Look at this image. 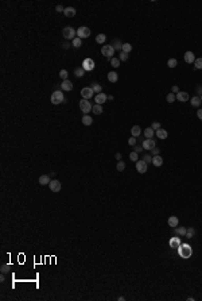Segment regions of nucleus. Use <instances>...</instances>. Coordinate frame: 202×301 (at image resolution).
<instances>
[{
  "label": "nucleus",
  "instance_id": "obj_1",
  "mask_svg": "<svg viewBox=\"0 0 202 301\" xmlns=\"http://www.w3.org/2000/svg\"><path fill=\"white\" fill-rule=\"evenodd\" d=\"M178 254H179V257L183 258V259H189V258L193 255L191 246L187 245V243H182V245L178 247Z\"/></svg>",
  "mask_w": 202,
  "mask_h": 301
},
{
  "label": "nucleus",
  "instance_id": "obj_2",
  "mask_svg": "<svg viewBox=\"0 0 202 301\" xmlns=\"http://www.w3.org/2000/svg\"><path fill=\"white\" fill-rule=\"evenodd\" d=\"M50 101H51V104H54V105H58V104H61V103L65 101V96H63L62 91H55V92H53L51 97H50Z\"/></svg>",
  "mask_w": 202,
  "mask_h": 301
},
{
  "label": "nucleus",
  "instance_id": "obj_3",
  "mask_svg": "<svg viewBox=\"0 0 202 301\" xmlns=\"http://www.w3.org/2000/svg\"><path fill=\"white\" fill-rule=\"evenodd\" d=\"M62 35L65 39H74V38H77V30H74L73 27H70V26H66V27H63L62 29Z\"/></svg>",
  "mask_w": 202,
  "mask_h": 301
},
{
  "label": "nucleus",
  "instance_id": "obj_4",
  "mask_svg": "<svg viewBox=\"0 0 202 301\" xmlns=\"http://www.w3.org/2000/svg\"><path fill=\"white\" fill-rule=\"evenodd\" d=\"M101 54H103L104 57H107V58H113V54H114V49L112 47V45H104L103 47H101Z\"/></svg>",
  "mask_w": 202,
  "mask_h": 301
},
{
  "label": "nucleus",
  "instance_id": "obj_5",
  "mask_svg": "<svg viewBox=\"0 0 202 301\" xmlns=\"http://www.w3.org/2000/svg\"><path fill=\"white\" fill-rule=\"evenodd\" d=\"M135 168H136V170H138V173L144 174V173H147L148 165H147L143 159H139V161H136V162H135Z\"/></svg>",
  "mask_w": 202,
  "mask_h": 301
},
{
  "label": "nucleus",
  "instance_id": "obj_6",
  "mask_svg": "<svg viewBox=\"0 0 202 301\" xmlns=\"http://www.w3.org/2000/svg\"><path fill=\"white\" fill-rule=\"evenodd\" d=\"M77 36L78 38H89L90 36V29L89 27H85V26H81L80 29H77Z\"/></svg>",
  "mask_w": 202,
  "mask_h": 301
},
{
  "label": "nucleus",
  "instance_id": "obj_7",
  "mask_svg": "<svg viewBox=\"0 0 202 301\" xmlns=\"http://www.w3.org/2000/svg\"><path fill=\"white\" fill-rule=\"evenodd\" d=\"M92 108H93V105L89 103V100H85V99H82V100L80 101V109H81V111H82L85 115H86L88 112H90V111H92Z\"/></svg>",
  "mask_w": 202,
  "mask_h": 301
},
{
  "label": "nucleus",
  "instance_id": "obj_8",
  "mask_svg": "<svg viewBox=\"0 0 202 301\" xmlns=\"http://www.w3.org/2000/svg\"><path fill=\"white\" fill-rule=\"evenodd\" d=\"M94 66H96V64H94V61L92 60V58H85L82 61V69L85 72H90V70H93L94 69Z\"/></svg>",
  "mask_w": 202,
  "mask_h": 301
},
{
  "label": "nucleus",
  "instance_id": "obj_9",
  "mask_svg": "<svg viewBox=\"0 0 202 301\" xmlns=\"http://www.w3.org/2000/svg\"><path fill=\"white\" fill-rule=\"evenodd\" d=\"M141 146H143V149H144V150H147V151H151L152 149L156 147L155 141H154L152 138H151V139H144V141H143V143H141Z\"/></svg>",
  "mask_w": 202,
  "mask_h": 301
},
{
  "label": "nucleus",
  "instance_id": "obj_10",
  "mask_svg": "<svg viewBox=\"0 0 202 301\" xmlns=\"http://www.w3.org/2000/svg\"><path fill=\"white\" fill-rule=\"evenodd\" d=\"M93 95H94V92H93V89L90 87H85V88H82L81 89V96L85 99V100H89V99H92L93 97Z\"/></svg>",
  "mask_w": 202,
  "mask_h": 301
},
{
  "label": "nucleus",
  "instance_id": "obj_11",
  "mask_svg": "<svg viewBox=\"0 0 202 301\" xmlns=\"http://www.w3.org/2000/svg\"><path fill=\"white\" fill-rule=\"evenodd\" d=\"M168 245H170L171 249H178V247L182 245V243H181V238H179L178 235H175V236L170 238V240H168Z\"/></svg>",
  "mask_w": 202,
  "mask_h": 301
},
{
  "label": "nucleus",
  "instance_id": "obj_12",
  "mask_svg": "<svg viewBox=\"0 0 202 301\" xmlns=\"http://www.w3.org/2000/svg\"><path fill=\"white\" fill-rule=\"evenodd\" d=\"M49 188L51 192H59L61 190V182L58 180H51V182L49 184Z\"/></svg>",
  "mask_w": 202,
  "mask_h": 301
},
{
  "label": "nucleus",
  "instance_id": "obj_13",
  "mask_svg": "<svg viewBox=\"0 0 202 301\" xmlns=\"http://www.w3.org/2000/svg\"><path fill=\"white\" fill-rule=\"evenodd\" d=\"M175 96H176V100L181 101V103H185V101H189V100H190V96H189V93L187 92H181V91H179Z\"/></svg>",
  "mask_w": 202,
  "mask_h": 301
},
{
  "label": "nucleus",
  "instance_id": "obj_14",
  "mask_svg": "<svg viewBox=\"0 0 202 301\" xmlns=\"http://www.w3.org/2000/svg\"><path fill=\"white\" fill-rule=\"evenodd\" d=\"M107 100H108V96H107L105 93H103V92L99 93V95H96V97H94V101H96V104H100V105H101L103 103H105Z\"/></svg>",
  "mask_w": 202,
  "mask_h": 301
},
{
  "label": "nucleus",
  "instance_id": "obj_15",
  "mask_svg": "<svg viewBox=\"0 0 202 301\" xmlns=\"http://www.w3.org/2000/svg\"><path fill=\"white\" fill-rule=\"evenodd\" d=\"M61 88H62V91H65V92H70L73 89V82L70 80H65L61 84Z\"/></svg>",
  "mask_w": 202,
  "mask_h": 301
},
{
  "label": "nucleus",
  "instance_id": "obj_16",
  "mask_svg": "<svg viewBox=\"0 0 202 301\" xmlns=\"http://www.w3.org/2000/svg\"><path fill=\"white\" fill-rule=\"evenodd\" d=\"M194 61H195L194 53H193V51H186V53H185V62H186V64H194Z\"/></svg>",
  "mask_w": 202,
  "mask_h": 301
},
{
  "label": "nucleus",
  "instance_id": "obj_17",
  "mask_svg": "<svg viewBox=\"0 0 202 301\" xmlns=\"http://www.w3.org/2000/svg\"><path fill=\"white\" fill-rule=\"evenodd\" d=\"M167 223H168V225H170L171 228H175V227H178V224H179V220H178L176 216H170L168 220H167Z\"/></svg>",
  "mask_w": 202,
  "mask_h": 301
},
{
  "label": "nucleus",
  "instance_id": "obj_18",
  "mask_svg": "<svg viewBox=\"0 0 202 301\" xmlns=\"http://www.w3.org/2000/svg\"><path fill=\"white\" fill-rule=\"evenodd\" d=\"M152 165L156 166V168H161L162 165H163V159H162L161 155H154L152 157Z\"/></svg>",
  "mask_w": 202,
  "mask_h": 301
},
{
  "label": "nucleus",
  "instance_id": "obj_19",
  "mask_svg": "<svg viewBox=\"0 0 202 301\" xmlns=\"http://www.w3.org/2000/svg\"><path fill=\"white\" fill-rule=\"evenodd\" d=\"M143 135L145 137V139H151L154 135H155V130L152 127H147L144 130V133H143Z\"/></svg>",
  "mask_w": 202,
  "mask_h": 301
},
{
  "label": "nucleus",
  "instance_id": "obj_20",
  "mask_svg": "<svg viewBox=\"0 0 202 301\" xmlns=\"http://www.w3.org/2000/svg\"><path fill=\"white\" fill-rule=\"evenodd\" d=\"M112 47H113L116 51H121L123 50V43L120 39H113L112 41Z\"/></svg>",
  "mask_w": 202,
  "mask_h": 301
},
{
  "label": "nucleus",
  "instance_id": "obj_21",
  "mask_svg": "<svg viewBox=\"0 0 202 301\" xmlns=\"http://www.w3.org/2000/svg\"><path fill=\"white\" fill-rule=\"evenodd\" d=\"M76 8H73V7H66L65 8V11H63V14H65V16H67V18H73V16L76 15Z\"/></svg>",
  "mask_w": 202,
  "mask_h": 301
},
{
  "label": "nucleus",
  "instance_id": "obj_22",
  "mask_svg": "<svg viewBox=\"0 0 202 301\" xmlns=\"http://www.w3.org/2000/svg\"><path fill=\"white\" fill-rule=\"evenodd\" d=\"M50 182H51L50 176L45 174V176H41V177H39V184H41V185H49Z\"/></svg>",
  "mask_w": 202,
  "mask_h": 301
},
{
  "label": "nucleus",
  "instance_id": "obj_23",
  "mask_svg": "<svg viewBox=\"0 0 202 301\" xmlns=\"http://www.w3.org/2000/svg\"><path fill=\"white\" fill-rule=\"evenodd\" d=\"M155 134H156V137H158L159 139H166L167 137H168L167 131H166V130H163V128H161V130H156Z\"/></svg>",
  "mask_w": 202,
  "mask_h": 301
},
{
  "label": "nucleus",
  "instance_id": "obj_24",
  "mask_svg": "<svg viewBox=\"0 0 202 301\" xmlns=\"http://www.w3.org/2000/svg\"><path fill=\"white\" fill-rule=\"evenodd\" d=\"M190 103H191V105L193 107H195V108H198L199 105H201V97L199 96H194V97H191L190 99Z\"/></svg>",
  "mask_w": 202,
  "mask_h": 301
},
{
  "label": "nucleus",
  "instance_id": "obj_25",
  "mask_svg": "<svg viewBox=\"0 0 202 301\" xmlns=\"http://www.w3.org/2000/svg\"><path fill=\"white\" fill-rule=\"evenodd\" d=\"M131 134H132V137L138 138V137H140V134H141V128L139 126H134V127L131 128Z\"/></svg>",
  "mask_w": 202,
  "mask_h": 301
},
{
  "label": "nucleus",
  "instance_id": "obj_26",
  "mask_svg": "<svg viewBox=\"0 0 202 301\" xmlns=\"http://www.w3.org/2000/svg\"><path fill=\"white\" fill-rule=\"evenodd\" d=\"M174 231H175V235H178V236H185L187 228H185V227H175Z\"/></svg>",
  "mask_w": 202,
  "mask_h": 301
},
{
  "label": "nucleus",
  "instance_id": "obj_27",
  "mask_svg": "<svg viewBox=\"0 0 202 301\" xmlns=\"http://www.w3.org/2000/svg\"><path fill=\"white\" fill-rule=\"evenodd\" d=\"M81 122H82L84 126H92V123H93V119L89 116V115H84V116H82V120H81Z\"/></svg>",
  "mask_w": 202,
  "mask_h": 301
},
{
  "label": "nucleus",
  "instance_id": "obj_28",
  "mask_svg": "<svg viewBox=\"0 0 202 301\" xmlns=\"http://www.w3.org/2000/svg\"><path fill=\"white\" fill-rule=\"evenodd\" d=\"M108 80L111 82H116L117 80H119V74H117L116 72H109V73H108Z\"/></svg>",
  "mask_w": 202,
  "mask_h": 301
},
{
  "label": "nucleus",
  "instance_id": "obj_29",
  "mask_svg": "<svg viewBox=\"0 0 202 301\" xmlns=\"http://www.w3.org/2000/svg\"><path fill=\"white\" fill-rule=\"evenodd\" d=\"M90 88H92V89H93V92H94V93H97V95L103 92V87H101L100 84H97V82L92 84V85H90Z\"/></svg>",
  "mask_w": 202,
  "mask_h": 301
},
{
  "label": "nucleus",
  "instance_id": "obj_30",
  "mask_svg": "<svg viewBox=\"0 0 202 301\" xmlns=\"http://www.w3.org/2000/svg\"><path fill=\"white\" fill-rule=\"evenodd\" d=\"M92 111L94 112V115H101L104 109H103V107H101L100 104H94L93 108H92Z\"/></svg>",
  "mask_w": 202,
  "mask_h": 301
},
{
  "label": "nucleus",
  "instance_id": "obj_31",
  "mask_svg": "<svg viewBox=\"0 0 202 301\" xmlns=\"http://www.w3.org/2000/svg\"><path fill=\"white\" fill-rule=\"evenodd\" d=\"M194 235H195V230H194L193 227H190V228H187L185 238H186V239H191V238H194Z\"/></svg>",
  "mask_w": 202,
  "mask_h": 301
},
{
  "label": "nucleus",
  "instance_id": "obj_32",
  "mask_svg": "<svg viewBox=\"0 0 202 301\" xmlns=\"http://www.w3.org/2000/svg\"><path fill=\"white\" fill-rule=\"evenodd\" d=\"M74 76L81 78V77L85 76V70H84L82 68H77V69H74Z\"/></svg>",
  "mask_w": 202,
  "mask_h": 301
},
{
  "label": "nucleus",
  "instance_id": "obj_33",
  "mask_svg": "<svg viewBox=\"0 0 202 301\" xmlns=\"http://www.w3.org/2000/svg\"><path fill=\"white\" fill-rule=\"evenodd\" d=\"M176 65H178V61H176L175 58H170V60L167 61V66L170 68V69H174Z\"/></svg>",
  "mask_w": 202,
  "mask_h": 301
},
{
  "label": "nucleus",
  "instance_id": "obj_34",
  "mask_svg": "<svg viewBox=\"0 0 202 301\" xmlns=\"http://www.w3.org/2000/svg\"><path fill=\"white\" fill-rule=\"evenodd\" d=\"M105 41H107V36H105V34H99V35L96 36V42L97 43H105Z\"/></svg>",
  "mask_w": 202,
  "mask_h": 301
},
{
  "label": "nucleus",
  "instance_id": "obj_35",
  "mask_svg": "<svg viewBox=\"0 0 202 301\" xmlns=\"http://www.w3.org/2000/svg\"><path fill=\"white\" fill-rule=\"evenodd\" d=\"M73 47H81V45H82V39H81V38H74V39H73Z\"/></svg>",
  "mask_w": 202,
  "mask_h": 301
},
{
  "label": "nucleus",
  "instance_id": "obj_36",
  "mask_svg": "<svg viewBox=\"0 0 202 301\" xmlns=\"http://www.w3.org/2000/svg\"><path fill=\"white\" fill-rule=\"evenodd\" d=\"M166 100H167V103H174L176 100V96H175V93H168V95H167V97H166Z\"/></svg>",
  "mask_w": 202,
  "mask_h": 301
},
{
  "label": "nucleus",
  "instance_id": "obj_37",
  "mask_svg": "<svg viewBox=\"0 0 202 301\" xmlns=\"http://www.w3.org/2000/svg\"><path fill=\"white\" fill-rule=\"evenodd\" d=\"M131 50H132V45H131V43H123V50L121 51H124V53L128 54Z\"/></svg>",
  "mask_w": 202,
  "mask_h": 301
},
{
  "label": "nucleus",
  "instance_id": "obj_38",
  "mask_svg": "<svg viewBox=\"0 0 202 301\" xmlns=\"http://www.w3.org/2000/svg\"><path fill=\"white\" fill-rule=\"evenodd\" d=\"M67 76H69V73H67L66 69H62V70H59V77L62 78V81L67 80Z\"/></svg>",
  "mask_w": 202,
  "mask_h": 301
},
{
  "label": "nucleus",
  "instance_id": "obj_39",
  "mask_svg": "<svg viewBox=\"0 0 202 301\" xmlns=\"http://www.w3.org/2000/svg\"><path fill=\"white\" fill-rule=\"evenodd\" d=\"M194 66H195V69H202V57L195 58V61H194Z\"/></svg>",
  "mask_w": 202,
  "mask_h": 301
},
{
  "label": "nucleus",
  "instance_id": "obj_40",
  "mask_svg": "<svg viewBox=\"0 0 202 301\" xmlns=\"http://www.w3.org/2000/svg\"><path fill=\"white\" fill-rule=\"evenodd\" d=\"M116 169H117V172H123L125 169V162H123V161H119L117 162V165H116Z\"/></svg>",
  "mask_w": 202,
  "mask_h": 301
},
{
  "label": "nucleus",
  "instance_id": "obj_41",
  "mask_svg": "<svg viewBox=\"0 0 202 301\" xmlns=\"http://www.w3.org/2000/svg\"><path fill=\"white\" fill-rule=\"evenodd\" d=\"M120 60L119 58H111V64H112V66L113 68H119L120 66Z\"/></svg>",
  "mask_w": 202,
  "mask_h": 301
},
{
  "label": "nucleus",
  "instance_id": "obj_42",
  "mask_svg": "<svg viewBox=\"0 0 202 301\" xmlns=\"http://www.w3.org/2000/svg\"><path fill=\"white\" fill-rule=\"evenodd\" d=\"M119 60H120V61H127V60H128V54H127V53H124V51H120Z\"/></svg>",
  "mask_w": 202,
  "mask_h": 301
},
{
  "label": "nucleus",
  "instance_id": "obj_43",
  "mask_svg": "<svg viewBox=\"0 0 202 301\" xmlns=\"http://www.w3.org/2000/svg\"><path fill=\"white\" fill-rule=\"evenodd\" d=\"M10 269H11L10 265H1V267H0V270H1V273H3V274L8 273V271H10Z\"/></svg>",
  "mask_w": 202,
  "mask_h": 301
},
{
  "label": "nucleus",
  "instance_id": "obj_44",
  "mask_svg": "<svg viewBox=\"0 0 202 301\" xmlns=\"http://www.w3.org/2000/svg\"><path fill=\"white\" fill-rule=\"evenodd\" d=\"M138 155H139V154L136 153V151H132V153L130 154V159L131 161H134V162H136V161H139V159H138Z\"/></svg>",
  "mask_w": 202,
  "mask_h": 301
},
{
  "label": "nucleus",
  "instance_id": "obj_45",
  "mask_svg": "<svg viewBox=\"0 0 202 301\" xmlns=\"http://www.w3.org/2000/svg\"><path fill=\"white\" fill-rule=\"evenodd\" d=\"M143 161H144L145 163H148V162H152V157H151L150 154H145V155H143Z\"/></svg>",
  "mask_w": 202,
  "mask_h": 301
},
{
  "label": "nucleus",
  "instance_id": "obj_46",
  "mask_svg": "<svg viewBox=\"0 0 202 301\" xmlns=\"http://www.w3.org/2000/svg\"><path fill=\"white\" fill-rule=\"evenodd\" d=\"M136 142H138V141H136V138H135V137H131V138L128 139V145H130V146H135V145H136Z\"/></svg>",
  "mask_w": 202,
  "mask_h": 301
},
{
  "label": "nucleus",
  "instance_id": "obj_47",
  "mask_svg": "<svg viewBox=\"0 0 202 301\" xmlns=\"http://www.w3.org/2000/svg\"><path fill=\"white\" fill-rule=\"evenodd\" d=\"M151 127L154 128V130H161V128H162V126H161V123H159V122H154V123H152V126H151Z\"/></svg>",
  "mask_w": 202,
  "mask_h": 301
},
{
  "label": "nucleus",
  "instance_id": "obj_48",
  "mask_svg": "<svg viewBox=\"0 0 202 301\" xmlns=\"http://www.w3.org/2000/svg\"><path fill=\"white\" fill-rule=\"evenodd\" d=\"M143 150H144V149H143V146H136V145H135V146H134V151H136V153H138V154H139V153H141Z\"/></svg>",
  "mask_w": 202,
  "mask_h": 301
},
{
  "label": "nucleus",
  "instance_id": "obj_49",
  "mask_svg": "<svg viewBox=\"0 0 202 301\" xmlns=\"http://www.w3.org/2000/svg\"><path fill=\"white\" fill-rule=\"evenodd\" d=\"M171 91H172V93H178L179 92V88H178V85H172V87H171Z\"/></svg>",
  "mask_w": 202,
  "mask_h": 301
},
{
  "label": "nucleus",
  "instance_id": "obj_50",
  "mask_svg": "<svg viewBox=\"0 0 202 301\" xmlns=\"http://www.w3.org/2000/svg\"><path fill=\"white\" fill-rule=\"evenodd\" d=\"M151 151H152V155H159V153H161V150H159V149H158V147L152 149Z\"/></svg>",
  "mask_w": 202,
  "mask_h": 301
},
{
  "label": "nucleus",
  "instance_id": "obj_51",
  "mask_svg": "<svg viewBox=\"0 0 202 301\" xmlns=\"http://www.w3.org/2000/svg\"><path fill=\"white\" fill-rule=\"evenodd\" d=\"M55 11H57V12H63V11H65V8H63L61 4H58L57 7H55Z\"/></svg>",
  "mask_w": 202,
  "mask_h": 301
},
{
  "label": "nucleus",
  "instance_id": "obj_52",
  "mask_svg": "<svg viewBox=\"0 0 202 301\" xmlns=\"http://www.w3.org/2000/svg\"><path fill=\"white\" fill-rule=\"evenodd\" d=\"M197 96H202V85H198L197 87Z\"/></svg>",
  "mask_w": 202,
  "mask_h": 301
},
{
  "label": "nucleus",
  "instance_id": "obj_53",
  "mask_svg": "<svg viewBox=\"0 0 202 301\" xmlns=\"http://www.w3.org/2000/svg\"><path fill=\"white\" fill-rule=\"evenodd\" d=\"M197 116H198V119H201V120H202V108H198Z\"/></svg>",
  "mask_w": 202,
  "mask_h": 301
},
{
  "label": "nucleus",
  "instance_id": "obj_54",
  "mask_svg": "<svg viewBox=\"0 0 202 301\" xmlns=\"http://www.w3.org/2000/svg\"><path fill=\"white\" fill-rule=\"evenodd\" d=\"M116 159H117V161H121V154L120 153H116Z\"/></svg>",
  "mask_w": 202,
  "mask_h": 301
},
{
  "label": "nucleus",
  "instance_id": "obj_55",
  "mask_svg": "<svg viewBox=\"0 0 202 301\" xmlns=\"http://www.w3.org/2000/svg\"><path fill=\"white\" fill-rule=\"evenodd\" d=\"M0 282H4V274L1 273V276H0Z\"/></svg>",
  "mask_w": 202,
  "mask_h": 301
},
{
  "label": "nucleus",
  "instance_id": "obj_56",
  "mask_svg": "<svg viewBox=\"0 0 202 301\" xmlns=\"http://www.w3.org/2000/svg\"><path fill=\"white\" fill-rule=\"evenodd\" d=\"M69 46H70V45H67V43H65V45H63V49H69Z\"/></svg>",
  "mask_w": 202,
  "mask_h": 301
},
{
  "label": "nucleus",
  "instance_id": "obj_57",
  "mask_svg": "<svg viewBox=\"0 0 202 301\" xmlns=\"http://www.w3.org/2000/svg\"><path fill=\"white\" fill-rule=\"evenodd\" d=\"M108 100H113V96H112V95H108Z\"/></svg>",
  "mask_w": 202,
  "mask_h": 301
},
{
  "label": "nucleus",
  "instance_id": "obj_58",
  "mask_svg": "<svg viewBox=\"0 0 202 301\" xmlns=\"http://www.w3.org/2000/svg\"><path fill=\"white\" fill-rule=\"evenodd\" d=\"M199 97H201V101H202V96H199Z\"/></svg>",
  "mask_w": 202,
  "mask_h": 301
}]
</instances>
